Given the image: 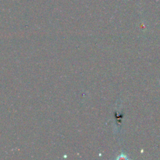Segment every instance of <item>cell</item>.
I'll return each mask as SVG.
<instances>
[]
</instances>
